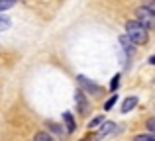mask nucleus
Wrapping results in <instances>:
<instances>
[{"label":"nucleus","mask_w":155,"mask_h":141,"mask_svg":"<svg viewBox=\"0 0 155 141\" xmlns=\"http://www.w3.org/2000/svg\"><path fill=\"white\" fill-rule=\"evenodd\" d=\"M126 35L132 39L134 45H145L149 41V31L145 26H141L140 22L132 20V22L126 24Z\"/></svg>","instance_id":"nucleus-1"},{"label":"nucleus","mask_w":155,"mask_h":141,"mask_svg":"<svg viewBox=\"0 0 155 141\" xmlns=\"http://www.w3.org/2000/svg\"><path fill=\"white\" fill-rule=\"evenodd\" d=\"M136 22H140L141 26H145L147 30H151V27H155V14L151 10H147L145 6H141V8L136 10Z\"/></svg>","instance_id":"nucleus-2"},{"label":"nucleus","mask_w":155,"mask_h":141,"mask_svg":"<svg viewBox=\"0 0 155 141\" xmlns=\"http://www.w3.org/2000/svg\"><path fill=\"white\" fill-rule=\"evenodd\" d=\"M75 102H77V110H79L81 114H87L88 112V100H87V96H84L83 90H79L75 94Z\"/></svg>","instance_id":"nucleus-3"},{"label":"nucleus","mask_w":155,"mask_h":141,"mask_svg":"<svg viewBox=\"0 0 155 141\" xmlns=\"http://www.w3.org/2000/svg\"><path fill=\"white\" fill-rule=\"evenodd\" d=\"M114 130H116V123H114V122H106V123H102V127L96 131L94 139H102V137H106V135H110Z\"/></svg>","instance_id":"nucleus-4"},{"label":"nucleus","mask_w":155,"mask_h":141,"mask_svg":"<svg viewBox=\"0 0 155 141\" xmlns=\"http://www.w3.org/2000/svg\"><path fill=\"white\" fill-rule=\"evenodd\" d=\"M137 102H140V100H137V96H128V98L122 102V114H128V112H132L134 108L137 106Z\"/></svg>","instance_id":"nucleus-5"},{"label":"nucleus","mask_w":155,"mask_h":141,"mask_svg":"<svg viewBox=\"0 0 155 141\" xmlns=\"http://www.w3.org/2000/svg\"><path fill=\"white\" fill-rule=\"evenodd\" d=\"M79 82L83 84L84 88L92 90L94 94H98V92H100V86H98V84H94V82H88V80H87V76H83V75H79Z\"/></svg>","instance_id":"nucleus-6"},{"label":"nucleus","mask_w":155,"mask_h":141,"mask_svg":"<svg viewBox=\"0 0 155 141\" xmlns=\"http://www.w3.org/2000/svg\"><path fill=\"white\" fill-rule=\"evenodd\" d=\"M120 43H122V47H124L128 53H132V51H134V43H132V39H130L128 35H120Z\"/></svg>","instance_id":"nucleus-7"},{"label":"nucleus","mask_w":155,"mask_h":141,"mask_svg":"<svg viewBox=\"0 0 155 141\" xmlns=\"http://www.w3.org/2000/svg\"><path fill=\"white\" fill-rule=\"evenodd\" d=\"M63 120H65V123H67V131H75V120H73V116L69 114V112L63 114Z\"/></svg>","instance_id":"nucleus-8"},{"label":"nucleus","mask_w":155,"mask_h":141,"mask_svg":"<svg viewBox=\"0 0 155 141\" xmlns=\"http://www.w3.org/2000/svg\"><path fill=\"white\" fill-rule=\"evenodd\" d=\"M34 141H55V139H53L49 133H45V131H38L35 137H34Z\"/></svg>","instance_id":"nucleus-9"},{"label":"nucleus","mask_w":155,"mask_h":141,"mask_svg":"<svg viewBox=\"0 0 155 141\" xmlns=\"http://www.w3.org/2000/svg\"><path fill=\"white\" fill-rule=\"evenodd\" d=\"M134 141H155V133H143V135H136Z\"/></svg>","instance_id":"nucleus-10"},{"label":"nucleus","mask_w":155,"mask_h":141,"mask_svg":"<svg viewBox=\"0 0 155 141\" xmlns=\"http://www.w3.org/2000/svg\"><path fill=\"white\" fill-rule=\"evenodd\" d=\"M16 4V0H0V12L8 10V8H12Z\"/></svg>","instance_id":"nucleus-11"},{"label":"nucleus","mask_w":155,"mask_h":141,"mask_svg":"<svg viewBox=\"0 0 155 141\" xmlns=\"http://www.w3.org/2000/svg\"><path fill=\"white\" fill-rule=\"evenodd\" d=\"M102 122H104V116H96V118H92V122H91V127H98Z\"/></svg>","instance_id":"nucleus-12"},{"label":"nucleus","mask_w":155,"mask_h":141,"mask_svg":"<svg viewBox=\"0 0 155 141\" xmlns=\"http://www.w3.org/2000/svg\"><path fill=\"white\" fill-rule=\"evenodd\" d=\"M6 27H10V20L0 16V30H6Z\"/></svg>","instance_id":"nucleus-13"},{"label":"nucleus","mask_w":155,"mask_h":141,"mask_svg":"<svg viewBox=\"0 0 155 141\" xmlns=\"http://www.w3.org/2000/svg\"><path fill=\"white\" fill-rule=\"evenodd\" d=\"M143 6L147 8V10H151L155 14V0H143Z\"/></svg>","instance_id":"nucleus-14"},{"label":"nucleus","mask_w":155,"mask_h":141,"mask_svg":"<svg viewBox=\"0 0 155 141\" xmlns=\"http://www.w3.org/2000/svg\"><path fill=\"white\" fill-rule=\"evenodd\" d=\"M145 126H147L149 131H153V133H155V116H153V118H149L147 122H145Z\"/></svg>","instance_id":"nucleus-15"},{"label":"nucleus","mask_w":155,"mask_h":141,"mask_svg":"<svg viewBox=\"0 0 155 141\" xmlns=\"http://www.w3.org/2000/svg\"><path fill=\"white\" fill-rule=\"evenodd\" d=\"M116 98H118V96H116V94H112V98H110V100H108V102H106V104H104V110H110V108H112V106H114V104H116Z\"/></svg>","instance_id":"nucleus-16"},{"label":"nucleus","mask_w":155,"mask_h":141,"mask_svg":"<svg viewBox=\"0 0 155 141\" xmlns=\"http://www.w3.org/2000/svg\"><path fill=\"white\" fill-rule=\"evenodd\" d=\"M118 82H120V75H114V80H112V86H110V88H112V90H116V88H118Z\"/></svg>","instance_id":"nucleus-17"},{"label":"nucleus","mask_w":155,"mask_h":141,"mask_svg":"<svg viewBox=\"0 0 155 141\" xmlns=\"http://www.w3.org/2000/svg\"><path fill=\"white\" fill-rule=\"evenodd\" d=\"M149 63H151V65H155V55H153L151 59H149Z\"/></svg>","instance_id":"nucleus-18"},{"label":"nucleus","mask_w":155,"mask_h":141,"mask_svg":"<svg viewBox=\"0 0 155 141\" xmlns=\"http://www.w3.org/2000/svg\"><path fill=\"white\" fill-rule=\"evenodd\" d=\"M81 141H92V139H88V137H84V139H81Z\"/></svg>","instance_id":"nucleus-19"}]
</instances>
